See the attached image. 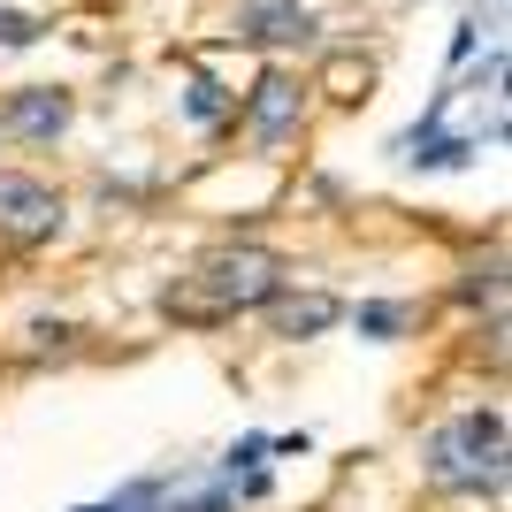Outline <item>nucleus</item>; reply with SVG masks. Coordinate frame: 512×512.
<instances>
[{"label":"nucleus","instance_id":"1","mask_svg":"<svg viewBox=\"0 0 512 512\" xmlns=\"http://www.w3.org/2000/svg\"><path fill=\"white\" fill-rule=\"evenodd\" d=\"M283 283H291L283 253H268V245H214V253L192 260V276H176L161 291V314L184 321V329H222V321L268 306Z\"/></svg>","mask_w":512,"mask_h":512},{"label":"nucleus","instance_id":"2","mask_svg":"<svg viewBox=\"0 0 512 512\" xmlns=\"http://www.w3.org/2000/svg\"><path fill=\"white\" fill-rule=\"evenodd\" d=\"M428 482L459 497L505 490V413H459L428 436Z\"/></svg>","mask_w":512,"mask_h":512},{"label":"nucleus","instance_id":"3","mask_svg":"<svg viewBox=\"0 0 512 512\" xmlns=\"http://www.w3.org/2000/svg\"><path fill=\"white\" fill-rule=\"evenodd\" d=\"M54 230H62V192L39 184V176H8V169H0V237L46 245Z\"/></svg>","mask_w":512,"mask_h":512},{"label":"nucleus","instance_id":"4","mask_svg":"<svg viewBox=\"0 0 512 512\" xmlns=\"http://www.w3.org/2000/svg\"><path fill=\"white\" fill-rule=\"evenodd\" d=\"M299 115H306V92H299V77H283V69H268V77L253 85V100H245V138L276 153L283 138L299 130Z\"/></svg>","mask_w":512,"mask_h":512},{"label":"nucleus","instance_id":"5","mask_svg":"<svg viewBox=\"0 0 512 512\" xmlns=\"http://www.w3.org/2000/svg\"><path fill=\"white\" fill-rule=\"evenodd\" d=\"M69 115H77V100H69L62 85H23V92H8V107H0V130L23 138V146H46V138L69 130Z\"/></svg>","mask_w":512,"mask_h":512},{"label":"nucleus","instance_id":"6","mask_svg":"<svg viewBox=\"0 0 512 512\" xmlns=\"http://www.w3.org/2000/svg\"><path fill=\"white\" fill-rule=\"evenodd\" d=\"M237 39L245 46H306L314 39V16L299 0H245L237 8Z\"/></svg>","mask_w":512,"mask_h":512},{"label":"nucleus","instance_id":"7","mask_svg":"<svg viewBox=\"0 0 512 512\" xmlns=\"http://www.w3.org/2000/svg\"><path fill=\"white\" fill-rule=\"evenodd\" d=\"M337 321H344V306L329 299V291H299V299H283V291H276V299H268V329L291 337V344L321 337V329H337Z\"/></svg>","mask_w":512,"mask_h":512},{"label":"nucleus","instance_id":"8","mask_svg":"<svg viewBox=\"0 0 512 512\" xmlns=\"http://www.w3.org/2000/svg\"><path fill=\"white\" fill-rule=\"evenodd\" d=\"M352 321H360V337H375V344H390V337H398V329H413V306H360V314H352Z\"/></svg>","mask_w":512,"mask_h":512},{"label":"nucleus","instance_id":"9","mask_svg":"<svg viewBox=\"0 0 512 512\" xmlns=\"http://www.w3.org/2000/svg\"><path fill=\"white\" fill-rule=\"evenodd\" d=\"M192 115H199V123H214V115H222V85L199 77V85H192Z\"/></svg>","mask_w":512,"mask_h":512},{"label":"nucleus","instance_id":"10","mask_svg":"<svg viewBox=\"0 0 512 512\" xmlns=\"http://www.w3.org/2000/svg\"><path fill=\"white\" fill-rule=\"evenodd\" d=\"M31 39H39V23H31V16H0V46H31Z\"/></svg>","mask_w":512,"mask_h":512}]
</instances>
